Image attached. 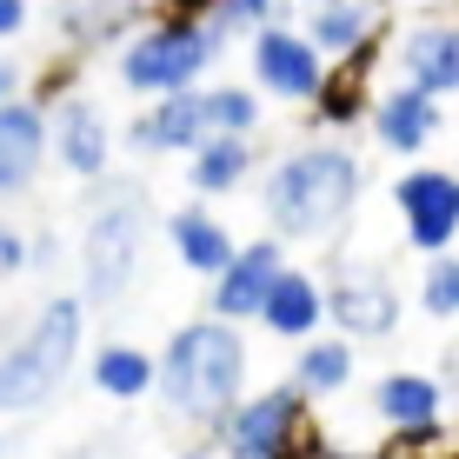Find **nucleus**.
Returning a JSON list of instances; mask_svg holds the SVG:
<instances>
[{
    "label": "nucleus",
    "instance_id": "1",
    "mask_svg": "<svg viewBox=\"0 0 459 459\" xmlns=\"http://www.w3.org/2000/svg\"><path fill=\"white\" fill-rule=\"evenodd\" d=\"M359 186H367V173H359L353 147L307 140V147L273 160V173L260 186V207H266V227L280 240H333L359 207Z\"/></svg>",
    "mask_w": 459,
    "mask_h": 459
},
{
    "label": "nucleus",
    "instance_id": "2",
    "mask_svg": "<svg viewBox=\"0 0 459 459\" xmlns=\"http://www.w3.org/2000/svg\"><path fill=\"white\" fill-rule=\"evenodd\" d=\"M160 400L173 420L186 426H213L247 400V333L233 320H186L180 333L160 346Z\"/></svg>",
    "mask_w": 459,
    "mask_h": 459
},
{
    "label": "nucleus",
    "instance_id": "3",
    "mask_svg": "<svg viewBox=\"0 0 459 459\" xmlns=\"http://www.w3.org/2000/svg\"><path fill=\"white\" fill-rule=\"evenodd\" d=\"M81 333H87V299L47 293L40 313L13 333L7 359H0V406H7V420H34L67 386L74 359H81Z\"/></svg>",
    "mask_w": 459,
    "mask_h": 459
},
{
    "label": "nucleus",
    "instance_id": "4",
    "mask_svg": "<svg viewBox=\"0 0 459 459\" xmlns=\"http://www.w3.org/2000/svg\"><path fill=\"white\" fill-rule=\"evenodd\" d=\"M227 47L233 40L220 34L207 13L167 7V13H153V21L120 47V87L140 93V100H167V93L207 87V67H220Z\"/></svg>",
    "mask_w": 459,
    "mask_h": 459
},
{
    "label": "nucleus",
    "instance_id": "5",
    "mask_svg": "<svg viewBox=\"0 0 459 459\" xmlns=\"http://www.w3.org/2000/svg\"><path fill=\"white\" fill-rule=\"evenodd\" d=\"M140 247H147V200L134 186H114V194L93 200L87 227H81V299L87 307H120L134 293L140 273Z\"/></svg>",
    "mask_w": 459,
    "mask_h": 459
},
{
    "label": "nucleus",
    "instance_id": "6",
    "mask_svg": "<svg viewBox=\"0 0 459 459\" xmlns=\"http://www.w3.org/2000/svg\"><path fill=\"white\" fill-rule=\"evenodd\" d=\"M307 393L293 386H266V393H247L227 420L213 426V446L220 459H299L307 446Z\"/></svg>",
    "mask_w": 459,
    "mask_h": 459
},
{
    "label": "nucleus",
    "instance_id": "7",
    "mask_svg": "<svg viewBox=\"0 0 459 459\" xmlns=\"http://www.w3.org/2000/svg\"><path fill=\"white\" fill-rule=\"evenodd\" d=\"M253 87L260 93H273V100H293V107H313V100H326V87H333V60L313 47V34L299 21L287 27H266V34H253Z\"/></svg>",
    "mask_w": 459,
    "mask_h": 459
},
{
    "label": "nucleus",
    "instance_id": "8",
    "mask_svg": "<svg viewBox=\"0 0 459 459\" xmlns=\"http://www.w3.org/2000/svg\"><path fill=\"white\" fill-rule=\"evenodd\" d=\"M393 207H400L406 247H413L420 260L453 253V240H459V173H446V167L400 173V180H393Z\"/></svg>",
    "mask_w": 459,
    "mask_h": 459
},
{
    "label": "nucleus",
    "instance_id": "9",
    "mask_svg": "<svg viewBox=\"0 0 459 459\" xmlns=\"http://www.w3.org/2000/svg\"><path fill=\"white\" fill-rule=\"evenodd\" d=\"M280 273H287V240L280 233H260V240H240V253H233V266L220 280H207V313H220V320L247 326L266 313V299H273Z\"/></svg>",
    "mask_w": 459,
    "mask_h": 459
},
{
    "label": "nucleus",
    "instance_id": "10",
    "mask_svg": "<svg viewBox=\"0 0 459 459\" xmlns=\"http://www.w3.org/2000/svg\"><path fill=\"white\" fill-rule=\"evenodd\" d=\"M326 307H333V326L346 340H393L400 333V320H406V293H400V280L386 273V266H359V273H340L333 287H326Z\"/></svg>",
    "mask_w": 459,
    "mask_h": 459
},
{
    "label": "nucleus",
    "instance_id": "11",
    "mask_svg": "<svg viewBox=\"0 0 459 459\" xmlns=\"http://www.w3.org/2000/svg\"><path fill=\"white\" fill-rule=\"evenodd\" d=\"M446 406H453V393H446V379H439V373L400 367V373H379L373 379V420L393 426L406 446H426V439L439 433V420H446Z\"/></svg>",
    "mask_w": 459,
    "mask_h": 459
},
{
    "label": "nucleus",
    "instance_id": "12",
    "mask_svg": "<svg viewBox=\"0 0 459 459\" xmlns=\"http://www.w3.org/2000/svg\"><path fill=\"white\" fill-rule=\"evenodd\" d=\"M439 126H446V114H439V93H426V87H413V81L386 87V93L367 107V134L379 140V153H400V160L426 153V147L439 140Z\"/></svg>",
    "mask_w": 459,
    "mask_h": 459
},
{
    "label": "nucleus",
    "instance_id": "13",
    "mask_svg": "<svg viewBox=\"0 0 459 459\" xmlns=\"http://www.w3.org/2000/svg\"><path fill=\"white\" fill-rule=\"evenodd\" d=\"M47 153H54V114H47V100H27V93L0 100V186L27 194L40 180Z\"/></svg>",
    "mask_w": 459,
    "mask_h": 459
},
{
    "label": "nucleus",
    "instance_id": "14",
    "mask_svg": "<svg viewBox=\"0 0 459 459\" xmlns=\"http://www.w3.org/2000/svg\"><path fill=\"white\" fill-rule=\"evenodd\" d=\"M393 67H400V81H413L426 93H459V21H413L400 40H393Z\"/></svg>",
    "mask_w": 459,
    "mask_h": 459
},
{
    "label": "nucleus",
    "instance_id": "15",
    "mask_svg": "<svg viewBox=\"0 0 459 459\" xmlns=\"http://www.w3.org/2000/svg\"><path fill=\"white\" fill-rule=\"evenodd\" d=\"M299 27H307L313 47L340 67V60H359L373 47V34L386 27V0H307V7H299Z\"/></svg>",
    "mask_w": 459,
    "mask_h": 459
},
{
    "label": "nucleus",
    "instance_id": "16",
    "mask_svg": "<svg viewBox=\"0 0 459 459\" xmlns=\"http://www.w3.org/2000/svg\"><path fill=\"white\" fill-rule=\"evenodd\" d=\"M47 114H54V160L74 180H100L114 160V126L100 120V107L81 93H60V107H47Z\"/></svg>",
    "mask_w": 459,
    "mask_h": 459
},
{
    "label": "nucleus",
    "instance_id": "17",
    "mask_svg": "<svg viewBox=\"0 0 459 459\" xmlns=\"http://www.w3.org/2000/svg\"><path fill=\"white\" fill-rule=\"evenodd\" d=\"M207 134H213L207 87H186V93H167V100H153L147 114L126 126V147H140V153H194Z\"/></svg>",
    "mask_w": 459,
    "mask_h": 459
},
{
    "label": "nucleus",
    "instance_id": "18",
    "mask_svg": "<svg viewBox=\"0 0 459 459\" xmlns=\"http://www.w3.org/2000/svg\"><path fill=\"white\" fill-rule=\"evenodd\" d=\"M326 320H333L326 287H320L313 273H299V266L280 273V287H273V299H266V313H260V326H266L273 340H287V346H307Z\"/></svg>",
    "mask_w": 459,
    "mask_h": 459
},
{
    "label": "nucleus",
    "instance_id": "19",
    "mask_svg": "<svg viewBox=\"0 0 459 459\" xmlns=\"http://www.w3.org/2000/svg\"><path fill=\"white\" fill-rule=\"evenodd\" d=\"M160 0H60V40L67 47H114L120 34H140Z\"/></svg>",
    "mask_w": 459,
    "mask_h": 459
},
{
    "label": "nucleus",
    "instance_id": "20",
    "mask_svg": "<svg viewBox=\"0 0 459 459\" xmlns=\"http://www.w3.org/2000/svg\"><path fill=\"white\" fill-rule=\"evenodd\" d=\"M87 379H93V393L114 400V406L147 400V393H160V353H147V346H134V340H107V346H93Z\"/></svg>",
    "mask_w": 459,
    "mask_h": 459
},
{
    "label": "nucleus",
    "instance_id": "21",
    "mask_svg": "<svg viewBox=\"0 0 459 459\" xmlns=\"http://www.w3.org/2000/svg\"><path fill=\"white\" fill-rule=\"evenodd\" d=\"M167 240H173V253H180V266L200 273V280H220L233 266V253H240V240H233V233L220 227V213H207V207L167 213Z\"/></svg>",
    "mask_w": 459,
    "mask_h": 459
},
{
    "label": "nucleus",
    "instance_id": "22",
    "mask_svg": "<svg viewBox=\"0 0 459 459\" xmlns=\"http://www.w3.org/2000/svg\"><path fill=\"white\" fill-rule=\"evenodd\" d=\"M353 346H359V340H346V333H313V340L293 353V373H287V379H293L299 393H307L313 406L340 400V393L353 386V373H359Z\"/></svg>",
    "mask_w": 459,
    "mask_h": 459
},
{
    "label": "nucleus",
    "instance_id": "23",
    "mask_svg": "<svg viewBox=\"0 0 459 459\" xmlns=\"http://www.w3.org/2000/svg\"><path fill=\"white\" fill-rule=\"evenodd\" d=\"M247 173H253V140L247 134H207L194 153H186V186H194V200L233 194Z\"/></svg>",
    "mask_w": 459,
    "mask_h": 459
},
{
    "label": "nucleus",
    "instance_id": "24",
    "mask_svg": "<svg viewBox=\"0 0 459 459\" xmlns=\"http://www.w3.org/2000/svg\"><path fill=\"white\" fill-rule=\"evenodd\" d=\"M307 0H207V21L220 27L227 40H253L266 27H287Z\"/></svg>",
    "mask_w": 459,
    "mask_h": 459
},
{
    "label": "nucleus",
    "instance_id": "25",
    "mask_svg": "<svg viewBox=\"0 0 459 459\" xmlns=\"http://www.w3.org/2000/svg\"><path fill=\"white\" fill-rule=\"evenodd\" d=\"M207 114H213V134H260L266 126V107H260V87H240V81H220L207 87Z\"/></svg>",
    "mask_w": 459,
    "mask_h": 459
},
{
    "label": "nucleus",
    "instance_id": "26",
    "mask_svg": "<svg viewBox=\"0 0 459 459\" xmlns=\"http://www.w3.org/2000/svg\"><path fill=\"white\" fill-rule=\"evenodd\" d=\"M420 307H426V320H459V253H433L426 260Z\"/></svg>",
    "mask_w": 459,
    "mask_h": 459
},
{
    "label": "nucleus",
    "instance_id": "27",
    "mask_svg": "<svg viewBox=\"0 0 459 459\" xmlns=\"http://www.w3.org/2000/svg\"><path fill=\"white\" fill-rule=\"evenodd\" d=\"M27 266H34V247L21 240V227H7V233H0V273H7V280H21Z\"/></svg>",
    "mask_w": 459,
    "mask_h": 459
},
{
    "label": "nucleus",
    "instance_id": "28",
    "mask_svg": "<svg viewBox=\"0 0 459 459\" xmlns=\"http://www.w3.org/2000/svg\"><path fill=\"white\" fill-rule=\"evenodd\" d=\"M27 21H34V13H27V0H0V34H27Z\"/></svg>",
    "mask_w": 459,
    "mask_h": 459
},
{
    "label": "nucleus",
    "instance_id": "29",
    "mask_svg": "<svg viewBox=\"0 0 459 459\" xmlns=\"http://www.w3.org/2000/svg\"><path fill=\"white\" fill-rule=\"evenodd\" d=\"M173 459H220V453H207V446H194V453H173Z\"/></svg>",
    "mask_w": 459,
    "mask_h": 459
},
{
    "label": "nucleus",
    "instance_id": "30",
    "mask_svg": "<svg viewBox=\"0 0 459 459\" xmlns=\"http://www.w3.org/2000/svg\"><path fill=\"white\" fill-rule=\"evenodd\" d=\"M173 7H186V13H207V0H173Z\"/></svg>",
    "mask_w": 459,
    "mask_h": 459
},
{
    "label": "nucleus",
    "instance_id": "31",
    "mask_svg": "<svg viewBox=\"0 0 459 459\" xmlns=\"http://www.w3.org/2000/svg\"><path fill=\"white\" fill-rule=\"evenodd\" d=\"M74 459H93V453H74Z\"/></svg>",
    "mask_w": 459,
    "mask_h": 459
}]
</instances>
